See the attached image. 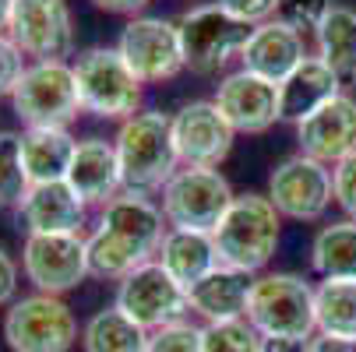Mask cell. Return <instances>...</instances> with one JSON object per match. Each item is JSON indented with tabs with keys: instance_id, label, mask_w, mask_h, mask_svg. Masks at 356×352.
I'll return each instance as SVG.
<instances>
[{
	"instance_id": "3957f363",
	"label": "cell",
	"mask_w": 356,
	"mask_h": 352,
	"mask_svg": "<svg viewBox=\"0 0 356 352\" xmlns=\"http://www.w3.org/2000/svg\"><path fill=\"white\" fill-rule=\"evenodd\" d=\"M219 261L240 271H261L279 246V212L268 194H240L212 233Z\"/></svg>"
},
{
	"instance_id": "484cf974",
	"label": "cell",
	"mask_w": 356,
	"mask_h": 352,
	"mask_svg": "<svg viewBox=\"0 0 356 352\" xmlns=\"http://www.w3.org/2000/svg\"><path fill=\"white\" fill-rule=\"evenodd\" d=\"M148 335L152 331L131 321L120 307H106L85 324L81 342H85V352H145Z\"/></svg>"
},
{
	"instance_id": "7c38bea8",
	"label": "cell",
	"mask_w": 356,
	"mask_h": 352,
	"mask_svg": "<svg viewBox=\"0 0 356 352\" xmlns=\"http://www.w3.org/2000/svg\"><path fill=\"white\" fill-rule=\"evenodd\" d=\"M332 169L311 156H289L268 176V201L279 215L296 222H314L332 205Z\"/></svg>"
},
{
	"instance_id": "d6a6232c",
	"label": "cell",
	"mask_w": 356,
	"mask_h": 352,
	"mask_svg": "<svg viewBox=\"0 0 356 352\" xmlns=\"http://www.w3.org/2000/svg\"><path fill=\"white\" fill-rule=\"evenodd\" d=\"M332 190H335V205L356 222V152L332 169Z\"/></svg>"
},
{
	"instance_id": "30bf717a",
	"label": "cell",
	"mask_w": 356,
	"mask_h": 352,
	"mask_svg": "<svg viewBox=\"0 0 356 352\" xmlns=\"http://www.w3.org/2000/svg\"><path fill=\"white\" fill-rule=\"evenodd\" d=\"M22 268L35 292H71L92 275L88 240H81V233H29L22 246Z\"/></svg>"
},
{
	"instance_id": "7a4b0ae2",
	"label": "cell",
	"mask_w": 356,
	"mask_h": 352,
	"mask_svg": "<svg viewBox=\"0 0 356 352\" xmlns=\"http://www.w3.org/2000/svg\"><path fill=\"white\" fill-rule=\"evenodd\" d=\"M117 159L124 190L152 194L163 190L177 173V144H173V117L166 113H138L120 124L117 137Z\"/></svg>"
},
{
	"instance_id": "6da1fadb",
	"label": "cell",
	"mask_w": 356,
	"mask_h": 352,
	"mask_svg": "<svg viewBox=\"0 0 356 352\" xmlns=\"http://www.w3.org/2000/svg\"><path fill=\"white\" fill-rule=\"evenodd\" d=\"M163 208L152 205L148 194L124 190L99 215L95 233L88 236V271L95 278L124 282L131 271L148 265L166 240Z\"/></svg>"
},
{
	"instance_id": "d590c367",
	"label": "cell",
	"mask_w": 356,
	"mask_h": 352,
	"mask_svg": "<svg viewBox=\"0 0 356 352\" xmlns=\"http://www.w3.org/2000/svg\"><path fill=\"white\" fill-rule=\"evenodd\" d=\"M18 292V265L11 261V254L0 246V307H8Z\"/></svg>"
},
{
	"instance_id": "ffe728a7",
	"label": "cell",
	"mask_w": 356,
	"mask_h": 352,
	"mask_svg": "<svg viewBox=\"0 0 356 352\" xmlns=\"http://www.w3.org/2000/svg\"><path fill=\"white\" fill-rule=\"evenodd\" d=\"M85 208L88 205L71 190L67 180H60V183H32L25 201L18 205L29 233H81Z\"/></svg>"
},
{
	"instance_id": "ab89813d",
	"label": "cell",
	"mask_w": 356,
	"mask_h": 352,
	"mask_svg": "<svg viewBox=\"0 0 356 352\" xmlns=\"http://www.w3.org/2000/svg\"><path fill=\"white\" fill-rule=\"evenodd\" d=\"M11 11H15V0H0V32L11 25Z\"/></svg>"
},
{
	"instance_id": "9c48e42d",
	"label": "cell",
	"mask_w": 356,
	"mask_h": 352,
	"mask_svg": "<svg viewBox=\"0 0 356 352\" xmlns=\"http://www.w3.org/2000/svg\"><path fill=\"white\" fill-rule=\"evenodd\" d=\"M4 338L11 352H71L78 342V321L60 296L32 292L11 303Z\"/></svg>"
},
{
	"instance_id": "44dd1931",
	"label": "cell",
	"mask_w": 356,
	"mask_h": 352,
	"mask_svg": "<svg viewBox=\"0 0 356 352\" xmlns=\"http://www.w3.org/2000/svg\"><path fill=\"white\" fill-rule=\"evenodd\" d=\"M339 88H342V78L321 57H303V64L279 85V113L282 120L303 124L325 103H332Z\"/></svg>"
},
{
	"instance_id": "f1b7e54d",
	"label": "cell",
	"mask_w": 356,
	"mask_h": 352,
	"mask_svg": "<svg viewBox=\"0 0 356 352\" xmlns=\"http://www.w3.org/2000/svg\"><path fill=\"white\" fill-rule=\"evenodd\" d=\"M29 187L32 183L22 162V134L0 131V208H18Z\"/></svg>"
},
{
	"instance_id": "2e32d148",
	"label": "cell",
	"mask_w": 356,
	"mask_h": 352,
	"mask_svg": "<svg viewBox=\"0 0 356 352\" xmlns=\"http://www.w3.org/2000/svg\"><path fill=\"white\" fill-rule=\"evenodd\" d=\"M212 103L222 110L229 127L240 131V134H261L275 120H282V113H279V85L250 74L243 67L219 81V92H216Z\"/></svg>"
},
{
	"instance_id": "5bb4252c",
	"label": "cell",
	"mask_w": 356,
	"mask_h": 352,
	"mask_svg": "<svg viewBox=\"0 0 356 352\" xmlns=\"http://www.w3.org/2000/svg\"><path fill=\"white\" fill-rule=\"evenodd\" d=\"M8 35L18 42L25 57L64 60L74 49V22L67 0H15Z\"/></svg>"
},
{
	"instance_id": "4fadbf2b",
	"label": "cell",
	"mask_w": 356,
	"mask_h": 352,
	"mask_svg": "<svg viewBox=\"0 0 356 352\" xmlns=\"http://www.w3.org/2000/svg\"><path fill=\"white\" fill-rule=\"evenodd\" d=\"M117 49L141 85L170 81L187 67L184 46H180V28H177V22H166V18H148V15L131 18L120 32Z\"/></svg>"
},
{
	"instance_id": "836d02e7",
	"label": "cell",
	"mask_w": 356,
	"mask_h": 352,
	"mask_svg": "<svg viewBox=\"0 0 356 352\" xmlns=\"http://www.w3.org/2000/svg\"><path fill=\"white\" fill-rule=\"evenodd\" d=\"M216 4H219L226 15H233L236 22L250 25V28L272 22L275 11H279V0H216Z\"/></svg>"
},
{
	"instance_id": "ac0fdd59",
	"label": "cell",
	"mask_w": 356,
	"mask_h": 352,
	"mask_svg": "<svg viewBox=\"0 0 356 352\" xmlns=\"http://www.w3.org/2000/svg\"><path fill=\"white\" fill-rule=\"evenodd\" d=\"M71 190L85 205H110L117 194H124V176H120V159L113 141L103 137H85L74 148V159L67 169Z\"/></svg>"
},
{
	"instance_id": "e575fe53",
	"label": "cell",
	"mask_w": 356,
	"mask_h": 352,
	"mask_svg": "<svg viewBox=\"0 0 356 352\" xmlns=\"http://www.w3.org/2000/svg\"><path fill=\"white\" fill-rule=\"evenodd\" d=\"M25 53L18 49V42L8 35V32H0V95H11L15 85L22 81L25 74Z\"/></svg>"
},
{
	"instance_id": "d6986e66",
	"label": "cell",
	"mask_w": 356,
	"mask_h": 352,
	"mask_svg": "<svg viewBox=\"0 0 356 352\" xmlns=\"http://www.w3.org/2000/svg\"><path fill=\"white\" fill-rule=\"evenodd\" d=\"M303 57H307V53H303V35L272 18L265 25H254V32H250V39L243 46V53H240V64L250 74L282 85L303 64Z\"/></svg>"
},
{
	"instance_id": "8fae6325",
	"label": "cell",
	"mask_w": 356,
	"mask_h": 352,
	"mask_svg": "<svg viewBox=\"0 0 356 352\" xmlns=\"http://www.w3.org/2000/svg\"><path fill=\"white\" fill-rule=\"evenodd\" d=\"M113 307H120L145 331H159L173 321H184V314L191 310L187 307V289L159 261H148L138 271H131L117 289Z\"/></svg>"
},
{
	"instance_id": "4dcf8cb0",
	"label": "cell",
	"mask_w": 356,
	"mask_h": 352,
	"mask_svg": "<svg viewBox=\"0 0 356 352\" xmlns=\"http://www.w3.org/2000/svg\"><path fill=\"white\" fill-rule=\"evenodd\" d=\"M332 0H279V11H275V22L289 25L293 32H318L321 22L332 15Z\"/></svg>"
},
{
	"instance_id": "52a82bcc",
	"label": "cell",
	"mask_w": 356,
	"mask_h": 352,
	"mask_svg": "<svg viewBox=\"0 0 356 352\" xmlns=\"http://www.w3.org/2000/svg\"><path fill=\"white\" fill-rule=\"evenodd\" d=\"M233 187L219 169H177L173 180L163 187V215L170 229H197L216 233L222 215L233 205Z\"/></svg>"
},
{
	"instance_id": "1f68e13d",
	"label": "cell",
	"mask_w": 356,
	"mask_h": 352,
	"mask_svg": "<svg viewBox=\"0 0 356 352\" xmlns=\"http://www.w3.org/2000/svg\"><path fill=\"white\" fill-rule=\"evenodd\" d=\"M201 338H205V328H197L191 321H173V324L148 335L145 352H205L201 349Z\"/></svg>"
},
{
	"instance_id": "9a60e30c",
	"label": "cell",
	"mask_w": 356,
	"mask_h": 352,
	"mask_svg": "<svg viewBox=\"0 0 356 352\" xmlns=\"http://www.w3.org/2000/svg\"><path fill=\"white\" fill-rule=\"evenodd\" d=\"M233 127L216 103H187L173 117V144L177 159L191 169H216L233 148Z\"/></svg>"
},
{
	"instance_id": "8992f818",
	"label": "cell",
	"mask_w": 356,
	"mask_h": 352,
	"mask_svg": "<svg viewBox=\"0 0 356 352\" xmlns=\"http://www.w3.org/2000/svg\"><path fill=\"white\" fill-rule=\"evenodd\" d=\"M11 103L25 127H67L81 110L74 67L67 60L29 64L11 92Z\"/></svg>"
},
{
	"instance_id": "e0dca14e",
	"label": "cell",
	"mask_w": 356,
	"mask_h": 352,
	"mask_svg": "<svg viewBox=\"0 0 356 352\" xmlns=\"http://www.w3.org/2000/svg\"><path fill=\"white\" fill-rule=\"evenodd\" d=\"M300 152L325 166H339L346 156L356 152V99L335 95L318 113H311L303 124H296Z\"/></svg>"
},
{
	"instance_id": "cb8c5ba5",
	"label": "cell",
	"mask_w": 356,
	"mask_h": 352,
	"mask_svg": "<svg viewBox=\"0 0 356 352\" xmlns=\"http://www.w3.org/2000/svg\"><path fill=\"white\" fill-rule=\"evenodd\" d=\"M159 265L184 285H197L209 271H216L219 261V250L212 233H197V229H170L163 246H159Z\"/></svg>"
},
{
	"instance_id": "4316f807",
	"label": "cell",
	"mask_w": 356,
	"mask_h": 352,
	"mask_svg": "<svg viewBox=\"0 0 356 352\" xmlns=\"http://www.w3.org/2000/svg\"><path fill=\"white\" fill-rule=\"evenodd\" d=\"M318 57L342 78H356V11L353 8H332V15L318 28Z\"/></svg>"
},
{
	"instance_id": "5b68a950",
	"label": "cell",
	"mask_w": 356,
	"mask_h": 352,
	"mask_svg": "<svg viewBox=\"0 0 356 352\" xmlns=\"http://www.w3.org/2000/svg\"><path fill=\"white\" fill-rule=\"evenodd\" d=\"M81 110L103 120H131L138 117L141 81L127 67L117 46H92L74 64Z\"/></svg>"
},
{
	"instance_id": "83f0119b",
	"label": "cell",
	"mask_w": 356,
	"mask_h": 352,
	"mask_svg": "<svg viewBox=\"0 0 356 352\" xmlns=\"http://www.w3.org/2000/svg\"><path fill=\"white\" fill-rule=\"evenodd\" d=\"M314 314L321 335L356 338V282H321L314 289Z\"/></svg>"
},
{
	"instance_id": "603a6c76",
	"label": "cell",
	"mask_w": 356,
	"mask_h": 352,
	"mask_svg": "<svg viewBox=\"0 0 356 352\" xmlns=\"http://www.w3.org/2000/svg\"><path fill=\"white\" fill-rule=\"evenodd\" d=\"M78 141L64 127H25L22 134V162L29 183H60L67 180Z\"/></svg>"
},
{
	"instance_id": "74e56055",
	"label": "cell",
	"mask_w": 356,
	"mask_h": 352,
	"mask_svg": "<svg viewBox=\"0 0 356 352\" xmlns=\"http://www.w3.org/2000/svg\"><path fill=\"white\" fill-rule=\"evenodd\" d=\"M95 8H103L110 15H134L138 18V11L148 8V0H95Z\"/></svg>"
},
{
	"instance_id": "d4e9b609",
	"label": "cell",
	"mask_w": 356,
	"mask_h": 352,
	"mask_svg": "<svg viewBox=\"0 0 356 352\" xmlns=\"http://www.w3.org/2000/svg\"><path fill=\"white\" fill-rule=\"evenodd\" d=\"M311 265L325 282H356V222L342 219L314 236Z\"/></svg>"
},
{
	"instance_id": "f546056e",
	"label": "cell",
	"mask_w": 356,
	"mask_h": 352,
	"mask_svg": "<svg viewBox=\"0 0 356 352\" xmlns=\"http://www.w3.org/2000/svg\"><path fill=\"white\" fill-rule=\"evenodd\" d=\"M201 349L205 352H261V335L247 317L216 321V324H205Z\"/></svg>"
},
{
	"instance_id": "f35d334b",
	"label": "cell",
	"mask_w": 356,
	"mask_h": 352,
	"mask_svg": "<svg viewBox=\"0 0 356 352\" xmlns=\"http://www.w3.org/2000/svg\"><path fill=\"white\" fill-rule=\"evenodd\" d=\"M311 338H261V352H307Z\"/></svg>"
},
{
	"instance_id": "ba28073f",
	"label": "cell",
	"mask_w": 356,
	"mask_h": 352,
	"mask_svg": "<svg viewBox=\"0 0 356 352\" xmlns=\"http://www.w3.org/2000/svg\"><path fill=\"white\" fill-rule=\"evenodd\" d=\"M180 46H184V64L194 74H216L229 64V57H240L250 39V25L226 15L219 4H201L180 15Z\"/></svg>"
},
{
	"instance_id": "8d00e7d4",
	"label": "cell",
	"mask_w": 356,
	"mask_h": 352,
	"mask_svg": "<svg viewBox=\"0 0 356 352\" xmlns=\"http://www.w3.org/2000/svg\"><path fill=\"white\" fill-rule=\"evenodd\" d=\"M307 352H356V338H339V335H314L307 342Z\"/></svg>"
},
{
	"instance_id": "7402d4cb",
	"label": "cell",
	"mask_w": 356,
	"mask_h": 352,
	"mask_svg": "<svg viewBox=\"0 0 356 352\" xmlns=\"http://www.w3.org/2000/svg\"><path fill=\"white\" fill-rule=\"evenodd\" d=\"M250 289H254L250 271L219 265L216 271H209L197 285L187 289V307H191L194 314H201L209 324H216V321H233V317H247Z\"/></svg>"
},
{
	"instance_id": "277c9868",
	"label": "cell",
	"mask_w": 356,
	"mask_h": 352,
	"mask_svg": "<svg viewBox=\"0 0 356 352\" xmlns=\"http://www.w3.org/2000/svg\"><path fill=\"white\" fill-rule=\"evenodd\" d=\"M247 321L258 328L261 338H314V289L289 271L254 278Z\"/></svg>"
}]
</instances>
